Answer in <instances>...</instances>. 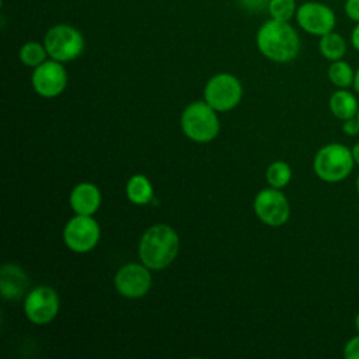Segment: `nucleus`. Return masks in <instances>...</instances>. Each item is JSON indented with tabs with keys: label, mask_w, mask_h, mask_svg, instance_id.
I'll return each mask as SVG.
<instances>
[{
	"label": "nucleus",
	"mask_w": 359,
	"mask_h": 359,
	"mask_svg": "<svg viewBox=\"0 0 359 359\" xmlns=\"http://www.w3.org/2000/svg\"><path fill=\"white\" fill-rule=\"evenodd\" d=\"M258 50L269 60L287 63L300 52V36L289 21L269 18L257 31Z\"/></svg>",
	"instance_id": "obj_1"
},
{
	"label": "nucleus",
	"mask_w": 359,
	"mask_h": 359,
	"mask_svg": "<svg viewBox=\"0 0 359 359\" xmlns=\"http://www.w3.org/2000/svg\"><path fill=\"white\" fill-rule=\"evenodd\" d=\"M180 250L177 233L165 224L151 226L143 234L139 245L142 262L150 269H163L170 265Z\"/></svg>",
	"instance_id": "obj_2"
},
{
	"label": "nucleus",
	"mask_w": 359,
	"mask_h": 359,
	"mask_svg": "<svg viewBox=\"0 0 359 359\" xmlns=\"http://www.w3.org/2000/svg\"><path fill=\"white\" fill-rule=\"evenodd\" d=\"M355 165L351 147L337 142L324 144L313 160L316 175L330 184L345 181L352 174Z\"/></svg>",
	"instance_id": "obj_3"
},
{
	"label": "nucleus",
	"mask_w": 359,
	"mask_h": 359,
	"mask_svg": "<svg viewBox=\"0 0 359 359\" xmlns=\"http://www.w3.org/2000/svg\"><path fill=\"white\" fill-rule=\"evenodd\" d=\"M43 45L52 59L63 63L74 60L83 53L84 38L76 27L69 24H56L46 31Z\"/></svg>",
	"instance_id": "obj_4"
},
{
	"label": "nucleus",
	"mask_w": 359,
	"mask_h": 359,
	"mask_svg": "<svg viewBox=\"0 0 359 359\" xmlns=\"http://www.w3.org/2000/svg\"><path fill=\"white\" fill-rule=\"evenodd\" d=\"M184 133L195 142H210L219 132V121L208 102H194L181 116Z\"/></svg>",
	"instance_id": "obj_5"
},
{
	"label": "nucleus",
	"mask_w": 359,
	"mask_h": 359,
	"mask_svg": "<svg viewBox=\"0 0 359 359\" xmlns=\"http://www.w3.org/2000/svg\"><path fill=\"white\" fill-rule=\"evenodd\" d=\"M294 18L304 32L318 38L334 31L337 25V15L334 10L328 4L316 0L299 4Z\"/></svg>",
	"instance_id": "obj_6"
},
{
	"label": "nucleus",
	"mask_w": 359,
	"mask_h": 359,
	"mask_svg": "<svg viewBox=\"0 0 359 359\" xmlns=\"http://www.w3.org/2000/svg\"><path fill=\"white\" fill-rule=\"evenodd\" d=\"M241 98V84L237 77L229 73L213 76L205 87V101L216 111L234 108Z\"/></svg>",
	"instance_id": "obj_7"
},
{
	"label": "nucleus",
	"mask_w": 359,
	"mask_h": 359,
	"mask_svg": "<svg viewBox=\"0 0 359 359\" xmlns=\"http://www.w3.org/2000/svg\"><path fill=\"white\" fill-rule=\"evenodd\" d=\"M63 238L72 251L87 252L98 243L100 227L91 216L77 215L66 224Z\"/></svg>",
	"instance_id": "obj_8"
},
{
	"label": "nucleus",
	"mask_w": 359,
	"mask_h": 359,
	"mask_svg": "<svg viewBox=\"0 0 359 359\" xmlns=\"http://www.w3.org/2000/svg\"><path fill=\"white\" fill-rule=\"evenodd\" d=\"M254 210L264 223L273 227L285 224L290 215L286 196L273 187L271 189H262L255 196Z\"/></svg>",
	"instance_id": "obj_9"
},
{
	"label": "nucleus",
	"mask_w": 359,
	"mask_h": 359,
	"mask_svg": "<svg viewBox=\"0 0 359 359\" xmlns=\"http://www.w3.org/2000/svg\"><path fill=\"white\" fill-rule=\"evenodd\" d=\"M67 84V73L62 65L55 59L45 60L34 69L32 86L34 90L46 98L59 95Z\"/></svg>",
	"instance_id": "obj_10"
},
{
	"label": "nucleus",
	"mask_w": 359,
	"mask_h": 359,
	"mask_svg": "<svg viewBox=\"0 0 359 359\" xmlns=\"http://www.w3.org/2000/svg\"><path fill=\"white\" fill-rule=\"evenodd\" d=\"M24 310L29 321L35 324H46L57 314L59 297L52 287L38 286L28 293Z\"/></svg>",
	"instance_id": "obj_11"
},
{
	"label": "nucleus",
	"mask_w": 359,
	"mask_h": 359,
	"mask_svg": "<svg viewBox=\"0 0 359 359\" xmlns=\"http://www.w3.org/2000/svg\"><path fill=\"white\" fill-rule=\"evenodd\" d=\"M146 268L137 264H128L122 266L115 276V286L118 292L132 299L146 294L151 283L150 273Z\"/></svg>",
	"instance_id": "obj_12"
},
{
	"label": "nucleus",
	"mask_w": 359,
	"mask_h": 359,
	"mask_svg": "<svg viewBox=\"0 0 359 359\" xmlns=\"http://www.w3.org/2000/svg\"><path fill=\"white\" fill-rule=\"evenodd\" d=\"M28 286L27 273L15 264H6L0 272V289L6 299L17 300L20 299Z\"/></svg>",
	"instance_id": "obj_13"
},
{
	"label": "nucleus",
	"mask_w": 359,
	"mask_h": 359,
	"mask_svg": "<svg viewBox=\"0 0 359 359\" xmlns=\"http://www.w3.org/2000/svg\"><path fill=\"white\" fill-rule=\"evenodd\" d=\"M100 203L101 194L93 184H79L70 194V205L77 215L91 216L100 208Z\"/></svg>",
	"instance_id": "obj_14"
},
{
	"label": "nucleus",
	"mask_w": 359,
	"mask_h": 359,
	"mask_svg": "<svg viewBox=\"0 0 359 359\" xmlns=\"http://www.w3.org/2000/svg\"><path fill=\"white\" fill-rule=\"evenodd\" d=\"M328 107L331 114L337 119L345 121L356 116L359 109V102L356 95L352 91H349L348 88H338L331 94Z\"/></svg>",
	"instance_id": "obj_15"
},
{
	"label": "nucleus",
	"mask_w": 359,
	"mask_h": 359,
	"mask_svg": "<svg viewBox=\"0 0 359 359\" xmlns=\"http://www.w3.org/2000/svg\"><path fill=\"white\" fill-rule=\"evenodd\" d=\"M346 49H348V45H346L345 38L335 31L327 32L323 36H320L318 50H320L321 56L330 62L344 59Z\"/></svg>",
	"instance_id": "obj_16"
},
{
	"label": "nucleus",
	"mask_w": 359,
	"mask_h": 359,
	"mask_svg": "<svg viewBox=\"0 0 359 359\" xmlns=\"http://www.w3.org/2000/svg\"><path fill=\"white\" fill-rule=\"evenodd\" d=\"M126 195L130 202L136 205H146L153 196V188L150 181L142 175H133L126 184Z\"/></svg>",
	"instance_id": "obj_17"
},
{
	"label": "nucleus",
	"mask_w": 359,
	"mask_h": 359,
	"mask_svg": "<svg viewBox=\"0 0 359 359\" xmlns=\"http://www.w3.org/2000/svg\"><path fill=\"white\" fill-rule=\"evenodd\" d=\"M327 74L331 84L335 86L337 88H349L352 87V83H353L355 70L351 66V63H348L344 59H339L330 63Z\"/></svg>",
	"instance_id": "obj_18"
},
{
	"label": "nucleus",
	"mask_w": 359,
	"mask_h": 359,
	"mask_svg": "<svg viewBox=\"0 0 359 359\" xmlns=\"http://www.w3.org/2000/svg\"><path fill=\"white\" fill-rule=\"evenodd\" d=\"M18 56H20V60L25 66L36 67L41 63H43L46 60V56H49V55H48V50H46L43 43H39V42H35V41H29V42H25L20 48Z\"/></svg>",
	"instance_id": "obj_19"
},
{
	"label": "nucleus",
	"mask_w": 359,
	"mask_h": 359,
	"mask_svg": "<svg viewBox=\"0 0 359 359\" xmlns=\"http://www.w3.org/2000/svg\"><path fill=\"white\" fill-rule=\"evenodd\" d=\"M299 4L296 0H269L266 11L269 13L271 18L279 21H290L294 18Z\"/></svg>",
	"instance_id": "obj_20"
},
{
	"label": "nucleus",
	"mask_w": 359,
	"mask_h": 359,
	"mask_svg": "<svg viewBox=\"0 0 359 359\" xmlns=\"http://www.w3.org/2000/svg\"><path fill=\"white\" fill-rule=\"evenodd\" d=\"M292 178L290 165L285 161H275L266 170V181L273 188H282L289 184Z\"/></svg>",
	"instance_id": "obj_21"
},
{
	"label": "nucleus",
	"mask_w": 359,
	"mask_h": 359,
	"mask_svg": "<svg viewBox=\"0 0 359 359\" xmlns=\"http://www.w3.org/2000/svg\"><path fill=\"white\" fill-rule=\"evenodd\" d=\"M342 355L346 359H359V332L345 342Z\"/></svg>",
	"instance_id": "obj_22"
},
{
	"label": "nucleus",
	"mask_w": 359,
	"mask_h": 359,
	"mask_svg": "<svg viewBox=\"0 0 359 359\" xmlns=\"http://www.w3.org/2000/svg\"><path fill=\"white\" fill-rule=\"evenodd\" d=\"M344 13L352 22H359V0H345Z\"/></svg>",
	"instance_id": "obj_23"
},
{
	"label": "nucleus",
	"mask_w": 359,
	"mask_h": 359,
	"mask_svg": "<svg viewBox=\"0 0 359 359\" xmlns=\"http://www.w3.org/2000/svg\"><path fill=\"white\" fill-rule=\"evenodd\" d=\"M237 3L248 11H262L266 10L269 0H237Z\"/></svg>",
	"instance_id": "obj_24"
},
{
	"label": "nucleus",
	"mask_w": 359,
	"mask_h": 359,
	"mask_svg": "<svg viewBox=\"0 0 359 359\" xmlns=\"http://www.w3.org/2000/svg\"><path fill=\"white\" fill-rule=\"evenodd\" d=\"M342 132L349 137L358 136L359 135V119L356 116H353V118L342 121Z\"/></svg>",
	"instance_id": "obj_25"
},
{
	"label": "nucleus",
	"mask_w": 359,
	"mask_h": 359,
	"mask_svg": "<svg viewBox=\"0 0 359 359\" xmlns=\"http://www.w3.org/2000/svg\"><path fill=\"white\" fill-rule=\"evenodd\" d=\"M351 45L356 52H359V22L355 24V27L351 32Z\"/></svg>",
	"instance_id": "obj_26"
},
{
	"label": "nucleus",
	"mask_w": 359,
	"mask_h": 359,
	"mask_svg": "<svg viewBox=\"0 0 359 359\" xmlns=\"http://www.w3.org/2000/svg\"><path fill=\"white\" fill-rule=\"evenodd\" d=\"M351 151H352V157H353L355 164L359 165V142H356V143L351 147Z\"/></svg>",
	"instance_id": "obj_27"
},
{
	"label": "nucleus",
	"mask_w": 359,
	"mask_h": 359,
	"mask_svg": "<svg viewBox=\"0 0 359 359\" xmlns=\"http://www.w3.org/2000/svg\"><path fill=\"white\" fill-rule=\"evenodd\" d=\"M352 87H353V91H355L356 94H359V67L355 70V77H353Z\"/></svg>",
	"instance_id": "obj_28"
},
{
	"label": "nucleus",
	"mask_w": 359,
	"mask_h": 359,
	"mask_svg": "<svg viewBox=\"0 0 359 359\" xmlns=\"http://www.w3.org/2000/svg\"><path fill=\"white\" fill-rule=\"evenodd\" d=\"M353 325H355V330H356V332H359V311H358V314L355 316V320H353Z\"/></svg>",
	"instance_id": "obj_29"
},
{
	"label": "nucleus",
	"mask_w": 359,
	"mask_h": 359,
	"mask_svg": "<svg viewBox=\"0 0 359 359\" xmlns=\"http://www.w3.org/2000/svg\"><path fill=\"white\" fill-rule=\"evenodd\" d=\"M355 187H356V191L359 194V174L356 175V180H355Z\"/></svg>",
	"instance_id": "obj_30"
},
{
	"label": "nucleus",
	"mask_w": 359,
	"mask_h": 359,
	"mask_svg": "<svg viewBox=\"0 0 359 359\" xmlns=\"http://www.w3.org/2000/svg\"><path fill=\"white\" fill-rule=\"evenodd\" d=\"M356 118L359 119V109H358V114H356Z\"/></svg>",
	"instance_id": "obj_31"
},
{
	"label": "nucleus",
	"mask_w": 359,
	"mask_h": 359,
	"mask_svg": "<svg viewBox=\"0 0 359 359\" xmlns=\"http://www.w3.org/2000/svg\"><path fill=\"white\" fill-rule=\"evenodd\" d=\"M358 215H359V203H358Z\"/></svg>",
	"instance_id": "obj_32"
}]
</instances>
